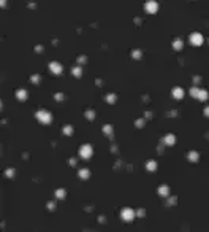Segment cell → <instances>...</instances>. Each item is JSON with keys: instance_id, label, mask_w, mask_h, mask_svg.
<instances>
[{"instance_id": "17", "label": "cell", "mask_w": 209, "mask_h": 232, "mask_svg": "<svg viewBox=\"0 0 209 232\" xmlns=\"http://www.w3.org/2000/svg\"><path fill=\"white\" fill-rule=\"evenodd\" d=\"M63 196H65V191H63V189L57 191V197H63Z\"/></svg>"}, {"instance_id": "13", "label": "cell", "mask_w": 209, "mask_h": 232, "mask_svg": "<svg viewBox=\"0 0 209 232\" xmlns=\"http://www.w3.org/2000/svg\"><path fill=\"white\" fill-rule=\"evenodd\" d=\"M73 75L78 76V78L82 75V70H81V67H75V69H73Z\"/></svg>"}, {"instance_id": "11", "label": "cell", "mask_w": 209, "mask_h": 232, "mask_svg": "<svg viewBox=\"0 0 209 232\" xmlns=\"http://www.w3.org/2000/svg\"><path fill=\"white\" fill-rule=\"evenodd\" d=\"M168 186H162V188H158V193H160V196H168Z\"/></svg>"}, {"instance_id": "21", "label": "cell", "mask_w": 209, "mask_h": 232, "mask_svg": "<svg viewBox=\"0 0 209 232\" xmlns=\"http://www.w3.org/2000/svg\"><path fill=\"white\" fill-rule=\"evenodd\" d=\"M204 116L209 118V107H206V108H204Z\"/></svg>"}, {"instance_id": "14", "label": "cell", "mask_w": 209, "mask_h": 232, "mask_svg": "<svg viewBox=\"0 0 209 232\" xmlns=\"http://www.w3.org/2000/svg\"><path fill=\"white\" fill-rule=\"evenodd\" d=\"M200 91H201V89H198V87H192V89H190V94L198 99V94H200Z\"/></svg>"}, {"instance_id": "10", "label": "cell", "mask_w": 209, "mask_h": 232, "mask_svg": "<svg viewBox=\"0 0 209 232\" xmlns=\"http://www.w3.org/2000/svg\"><path fill=\"white\" fill-rule=\"evenodd\" d=\"M174 135H166L165 137V143H168V145H174Z\"/></svg>"}, {"instance_id": "7", "label": "cell", "mask_w": 209, "mask_h": 232, "mask_svg": "<svg viewBox=\"0 0 209 232\" xmlns=\"http://www.w3.org/2000/svg\"><path fill=\"white\" fill-rule=\"evenodd\" d=\"M173 97L174 99H182L184 97V89L182 87H174L173 89Z\"/></svg>"}, {"instance_id": "6", "label": "cell", "mask_w": 209, "mask_h": 232, "mask_svg": "<svg viewBox=\"0 0 209 232\" xmlns=\"http://www.w3.org/2000/svg\"><path fill=\"white\" fill-rule=\"evenodd\" d=\"M49 70H51L52 73H56V75H59V73H62L63 67L60 65L59 62H51V64H49Z\"/></svg>"}, {"instance_id": "15", "label": "cell", "mask_w": 209, "mask_h": 232, "mask_svg": "<svg viewBox=\"0 0 209 232\" xmlns=\"http://www.w3.org/2000/svg\"><path fill=\"white\" fill-rule=\"evenodd\" d=\"M157 169V164L155 162H152V161H151V162H147V170H151V172H152V170H155Z\"/></svg>"}, {"instance_id": "16", "label": "cell", "mask_w": 209, "mask_h": 232, "mask_svg": "<svg viewBox=\"0 0 209 232\" xmlns=\"http://www.w3.org/2000/svg\"><path fill=\"white\" fill-rule=\"evenodd\" d=\"M79 175H81V178H87L89 177V170H81Z\"/></svg>"}, {"instance_id": "2", "label": "cell", "mask_w": 209, "mask_h": 232, "mask_svg": "<svg viewBox=\"0 0 209 232\" xmlns=\"http://www.w3.org/2000/svg\"><path fill=\"white\" fill-rule=\"evenodd\" d=\"M144 8H146V11L149 13V15H155L158 11V2H155V0H147Z\"/></svg>"}, {"instance_id": "9", "label": "cell", "mask_w": 209, "mask_h": 232, "mask_svg": "<svg viewBox=\"0 0 209 232\" xmlns=\"http://www.w3.org/2000/svg\"><path fill=\"white\" fill-rule=\"evenodd\" d=\"M208 97H209L208 91L201 89V91H200V94H198V99H200V100H208Z\"/></svg>"}, {"instance_id": "3", "label": "cell", "mask_w": 209, "mask_h": 232, "mask_svg": "<svg viewBox=\"0 0 209 232\" xmlns=\"http://www.w3.org/2000/svg\"><path fill=\"white\" fill-rule=\"evenodd\" d=\"M36 118H38V121H41V123H45V124H49V123L52 121L51 113H49V111H45V110H41V111L36 113Z\"/></svg>"}, {"instance_id": "5", "label": "cell", "mask_w": 209, "mask_h": 232, "mask_svg": "<svg viewBox=\"0 0 209 232\" xmlns=\"http://www.w3.org/2000/svg\"><path fill=\"white\" fill-rule=\"evenodd\" d=\"M133 218H135L133 210H131V208H124L122 210V220L124 221H131Z\"/></svg>"}, {"instance_id": "19", "label": "cell", "mask_w": 209, "mask_h": 232, "mask_svg": "<svg viewBox=\"0 0 209 232\" xmlns=\"http://www.w3.org/2000/svg\"><path fill=\"white\" fill-rule=\"evenodd\" d=\"M63 132H67V134H72V127H70V126H67V127H65V130H63Z\"/></svg>"}, {"instance_id": "8", "label": "cell", "mask_w": 209, "mask_h": 232, "mask_svg": "<svg viewBox=\"0 0 209 232\" xmlns=\"http://www.w3.org/2000/svg\"><path fill=\"white\" fill-rule=\"evenodd\" d=\"M173 48H174V49H182V48H184V42H182V40H174Z\"/></svg>"}, {"instance_id": "1", "label": "cell", "mask_w": 209, "mask_h": 232, "mask_svg": "<svg viewBox=\"0 0 209 232\" xmlns=\"http://www.w3.org/2000/svg\"><path fill=\"white\" fill-rule=\"evenodd\" d=\"M188 40H190V43H192L193 46H201V45L204 43V37L201 35L200 32H193V33H190Z\"/></svg>"}, {"instance_id": "4", "label": "cell", "mask_w": 209, "mask_h": 232, "mask_svg": "<svg viewBox=\"0 0 209 232\" xmlns=\"http://www.w3.org/2000/svg\"><path fill=\"white\" fill-rule=\"evenodd\" d=\"M92 153H94V150H92L90 145H84L82 148H81V151H79V154L84 157V159H89V157L92 156Z\"/></svg>"}, {"instance_id": "12", "label": "cell", "mask_w": 209, "mask_h": 232, "mask_svg": "<svg viewBox=\"0 0 209 232\" xmlns=\"http://www.w3.org/2000/svg\"><path fill=\"white\" fill-rule=\"evenodd\" d=\"M18 97H19L21 100H24V99H27V92H25L24 89H19V91H18Z\"/></svg>"}, {"instance_id": "18", "label": "cell", "mask_w": 209, "mask_h": 232, "mask_svg": "<svg viewBox=\"0 0 209 232\" xmlns=\"http://www.w3.org/2000/svg\"><path fill=\"white\" fill-rule=\"evenodd\" d=\"M188 157H190V161H192V159H193V161H197V159H198L197 153H190V156H188Z\"/></svg>"}, {"instance_id": "20", "label": "cell", "mask_w": 209, "mask_h": 232, "mask_svg": "<svg viewBox=\"0 0 209 232\" xmlns=\"http://www.w3.org/2000/svg\"><path fill=\"white\" fill-rule=\"evenodd\" d=\"M104 132H106V134H111V126H106V127H104Z\"/></svg>"}]
</instances>
